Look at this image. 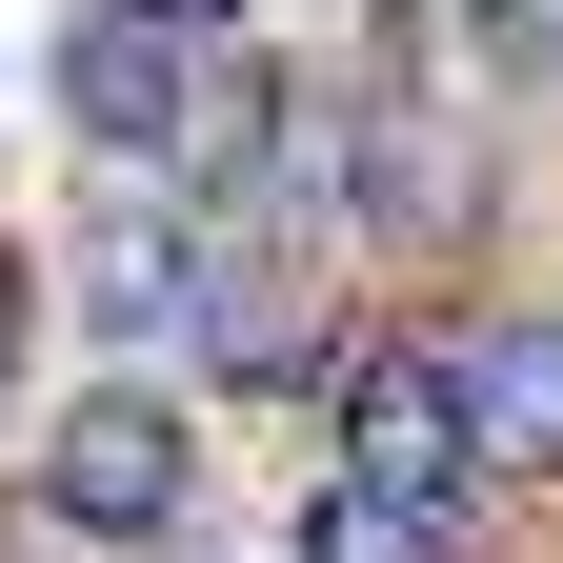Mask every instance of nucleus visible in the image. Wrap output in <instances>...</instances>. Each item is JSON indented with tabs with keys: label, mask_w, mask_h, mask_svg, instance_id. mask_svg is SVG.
<instances>
[{
	"label": "nucleus",
	"mask_w": 563,
	"mask_h": 563,
	"mask_svg": "<svg viewBox=\"0 0 563 563\" xmlns=\"http://www.w3.org/2000/svg\"><path fill=\"white\" fill-rule=\"evenodd\" d=\"M302 563H443V504H402V483H342Z\"/></svg>",
	"instance_id": "0eeeda50"
},
{
	"label": "nucleus",
	"mask_w": 563,
	"mask_h": 563,
	"mask_svg": "<svg viewBox=\"0 0 563 563\" xmlns=\"http://www.w3.org/2000/svg\"><path fill=\"white\" fill-rule=\"evenodd\" d=\"M181 483H201V443H181V402H141V383H81V402L41 422V504L81 523V543H162Z\"/></svg>",
	"instance_id": "f03ea898"
},
{
	"label": "nucleus",
	"mask_w": 563,
	"mask_h": 563,
	"mask_svg": "<svg viewBox=\"0 0 563 563\" xmlns=\"http://www.w3.org/2000/svg\"><path fill=\"white\" fill-rule=\"evenodd\" d=\"M60 121H81L101 162H181V141H201V21L81 0V21H60Z\"/></svg>",
	"instance_id": "f257e3e1"
},
{
	"label": "nucleus",
	"mask_w": 563,
	"mask_h": 563,
	"mask_svg": "<svg viewBox=\"0 0 563 563\" xmlns=\"http://www.w3.org/2000/svg\"><path fill=\"white\" fill-rule=\"evenodd\" d=\"M60 282H81V322H101V342H201L222 242H181L162 201H121V222H81V262H60Z\"/></svg>",
	"instance_id": "20e7f679"
},
{
	"label": "nucleus",
	"mask_w": 563,
	"mask_h": 563,
	"mask_svg": "<svg viewBox=\"0 0 563 563\" xmlns=\"http://www.w3.org/2000/svg\"><path fill=\"white\" fill-rule=\"evenodd\" d=\"M342 483H402V504H463V483H483V443H463V363H443V342L342 363Z\"/></svg>",
	"instance_id": "7ed1b4c3"
},
{
	"label": "nucleus",
	"mask_w": 563,
	"mask_h": 563,
	"mask_svg": "<svg viewBox=\"0 0 563 563\" xmlns=\"http://www.w3.org/2000/svg\"><path fill=\"white\" fill-rule=\"evenodd\" d=\"M162 21H222V0H162Z\"/></svg>",
	"instance_id": "6e6552de"
},
{
	"label": "nucleus",
	"mask_w": 563,
	"mask_h": 563,
	"mask_svg": "<svg viewBox=\"0 0 563 563\" xmlns=\"http://www.w3.org/2000/svg\"><path fill=\"white\" fill-rule=\"evenodd\" d=\"M201 363H222V383H282V363H302V282H282V262H222V282H201Z\"/></svg>",
	"instance_id": "423d86ee"
},
{
	"label": "nucleus",
	"mask_w": 563,
	"mask_h": 563,
	"mask_svg": "<svg viewBox=\"0 0 563 563\" xmlns=\"http://www.w3.org/2000/svg\"><path fill=\"white\" fill-rule=\"evenodd\" d=\"M463 443L483 463H563V322H463Z\"/></svg>",
	"instance_id": "39448f33"
}]
</instances>
